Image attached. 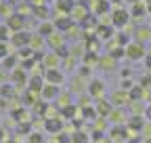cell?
<instances>
[{
  "mask_svg": "<svg viewBox=\"0 0 151 143\" xmlns=\"http://www.w3.org/2000/svg\"><path fill=\"white\" fill-rule=\"evenodd\" d=\"M126 57H128L130 61H141V59H145V44L132 40V42L126 46Z\"/></svg>",
  "mask_w": 151,
  "mask_h": 143,
  "instance_id": "6da1fadb",
  "label": "cell"
},
{
  "mask_svg": "<svg viewBox=\"0 0 151 143\" xmlns=\"http://www.w3.org/2000/svg\"><path fill=\"white\" fill-rule=\"evenodd\" d=\"M44 80H46V84H55V86H59V84H63V72H61L59 67H57V69H46Z\"/></svg>",
  "mask_w": 151,
  "mask_h": 143,
  "instance_id": "7a4b0ae2",
  "label": "cell"
},
{
  "mask_svg": "<svg viewBox=\"0 0 151 143\" xmlns=\"http://www.w3.org/2000/svg\"><path fill=\"white\" fill-rule=\"evenodd\" d=\"M128 19H130V13H128L126 9H116V11H113V21H111V25L122 27V25L128 23Z\"/></svg>",
  "mask_w": 151,
  "mask_h": 143,
  "instance_id": "3957f363",
  "label": "cell"
},
{
  "mask_svg": "<svg viewBox=\"0 0 151 143\" xmlns=\"http://www.w3.org/2000/svg\"><path fill=\"white\" fill-rule=\"evenodd\" d=\"M44 129L48 133H55V135H59L63 131V120L61 118H46L44 120Z\"/></svg>",
  "mask_w": 151,
  "mask_h": 143,
  "instance_id": "277c9868",
  "label": "cell"
},
{
  "mask_svg": "<svg viewBox=\"0 0 151 143\" xmlns=\"http://www.w3.org/2000/svg\"><path fill=\"white\" fill-rule=\"evenodd\" d=\"M88 95L90 97H103L105 95V84L103 80H90V86H88Z\"/></svg>",
  "mask_w": 151,
  "mask_h": 143,
  "instance_id": "5b68a950",
  "label": "cell"
},
{
  "mask_svg": "<svg viewBox=\"0 0 151 143\" xmlns=\"http://www.w3.org/2000/svg\"><path fill=\"white\" fill-rule=\"evenodd\" d=\"M134 36H137V42L145 44V42L151 40V27H147V25H139V27L134 30Z\"/></svg>",
  "mask_w": 151,
  "mask_h": 143,
  "instance_id": "8992f818",
  "label": "cell"
},
{
  "mask_svg": "<svg viewBox=\"0 0 151 143\" xmlns=\"http://www.w3.org/2000/svg\"><path fill=\"white\" fill-rule=\"evenodd\" d=\"M145 124H147L145 116H130L126 126H128V129H132V131H143V129H145Z\"/></svg>",
  "mask_w": 151,
  "mask_h": 143,
  "instance_id": "52a82bcc",
  "label": "cell"
},
{
  "mask_svg": "<svg viewBox=\"0 0 151 143\" xmlns=\"http://www.w3.org/2000/svg\"><path fill=\"white\" fill-rule=\"evenodd\" d=\"M46 42L55 48V51H59V48H63V42H65V38H63V34L61 32H55L52 36H48L46 38Z\"/></svg>",
  "mask_w": 151,
  "mask_h": 143,
  "instance_id": "ba28073f",
  "label": "cell"
},
{
  "mask_svg": "<svg viewBox=\"0 0 151 143\" xmlns=\"http://www.w3.org/2000/svg\"><path fill=\"white\" fill-rule=\"evenodd\" d=\"M27 86H29V91H34V93H42L44 78H42V76H32V78L27 80Z\"/></svg>",
  "mask_w": 151,
  "mask_h": 143,
  "instance_id": "9c48e42d",
  "label": "cell"
},
{
  "mask_svg": "<svg viewBox=\"0 0 151 143\" xmlns=\"http://www.w3.org/2000/svg\"><path fill=\"white\" fill-rule=\"evenodd\" d=\"M59 95H61V88H59V86L44 84V88H42V97H44V99H57Z\"/></svg>",
  "mask_w": 151,
  "mask_h": 143,
  "instance_id": "30bf717a",
  "label": "cell"
},
{
  "mask_svg": "<svg viewBox=\"0 0 151 143\" xmlns=\"http://www.w3.org/2000/svg\"><path fill=\"white\" fill-rule=\"evenodd\" d=\"M111 101H113V105L116 107H120V105H124V103H130V95L126 93V91H116L111 95Z\"/></svg>",
  "mask_w": 151,
  "mask_h": 143,
  "instance_id": "8fae6325",
  "label": "cell"
},
{
  "mask_svg": "<svg viewBox=\"0 0 151 143\" xmlns=\"http://www.w3.org/2000/svg\"><path fill=\"white\" fill-rule=\"evenodd\" d=\"M126 135H128V126H124V124H113V129H111V139L122 141V139H126Z\"/></svg>",
  "mask_w": 151,
  "mask_h": 143,
  "instance_id": "7c38bea8",
  "label": "cell"
},
{
  "mask_svg": "<svg viewBox=\"0 0 151 143\" xmlns=\"http://www.w3.org/2000/svg\"><path fill=\"white\" fill-rule=\"evenodd\" d=\"M94 110H97V114H101V116H107L109 118V114H111V110H113V103H109V101H99L97 105H94Z\"/></svg>",
  "mask_w": 151,
  "mask_h": 143,
  "instance_id": "4fadbf2b",
  "label": "cell"
},
{
  "mask_svg": "<svg viewBox=\"0 0 151 143\" xmlns=\"http://www.w3.org/2000/svg\"><path fill=\"white\" fill-rule=\"evenodd\" d=\"M25 25V21H23V17H19V15H11L9 17V23H6V27H13V30H21Z\"/></svg>",
  "mask_w": 151,
  "mask_h": 143,
  "instance_id": "5bb4252c",
  "label": "cell"
},
{
  "mask_svg": "<svg viewBox=\"0 0 151 143\" xmlns=\"http://www.w3.org/2000/svg\"><path fill=\"white\" fill-rule=\"evenodd\" d=\"M29 38H32L29 34H25V32H17V34L13 36V44H17V46H23V44H29Z\"/></svg>",
  "mask_w": 151,
  "mask_h": 143,
  "instance_id": "9a60e30c",
  "label": "cell"
},
{
  "mask_svg": "<svg viewBox=\"0 0 151 143\" xmlns=\"http://www.w3.org/2000/svg\"><path fill=\"white\" fill-rule=\"evenodd\" d=\"M99 65H101V69H103V72H111V69H113V65H116V59H113L111 55H107V57H103V59L99 61Z\"/></svg>",
  "mask_w": 151,
  "mask_h": 143,
  "instance_id": "2e32d148",
  "label": "cell"
},
{
  "mask_svg": "<svg viewBox=\"0 0 151 143\" xmlns=\"http://www.w3.org/2000/svg\"><path fill=\"white\" fill-rule=\"evenodd\" d=\"M57 63H59V55H48V57H44V65H46V69H57Z\"/></svg>",
  "mask_w": 151,
  "mask_h": 143,
  "instance_id": "e0dca14e",
  "label": "cell"
},
{
  "mask_svg": "<svg viewBox=\"0 0 151 143\" xmlns=\"http://www.w3.org/2000/svg\"><path fill=\"white\" fill-rule=\"evenodd\" d=\"M109 118H111L113 124H122V122H124V112H122V110H111Z\"/></svg>",
  "mask_w": 151,
  "mask_h": 143,
  "instance_id": "ac0fdd59",
  "label": "cell"
},
{
  "mask_svg": "<svg viewBox=\"0 0 151 143\" xmlns=\"http://www.w3.org/2000/svg\"><path fill=\"white\" fill-rule=\"evenodd\" d=\"M88 135L86 133H73L71 135V143H88Z\"/></svg>",
  "mask_w": 151,
  "mask_h": 143,
  "instance_id": "d6986e66",
  "label": "cell"
},
{
  "mask_svg": "<svg viewBox=\"0 0 151 143\" xmlns=\"http://www.w3.org/2000/svg\"><path fill=\"white\" fill-rule=\"evenodd\" d=\"M76 107H78L76 103H71V105H65L63 110H61V114H63L65 118H73V116H76Z\"/></svg>",
  "mask_w": 151,
  "mask_h": 143,
  "instance_id": "ffe728a7",
  "label": "cell"
},
{
  "mask_svg": "<svg viewBox=\"0 0 151 143\" xmlns=\"http://www.w3.org/2000/svg\"><path fill=\"white\" fill-rule=\"evenodd\" d=\"M71 84H73V88H71V91L76 93V91H84V84H86V82H84V78H82V76H76Z\"/></svg>",
  "mask_w": 151,
  "mask_h": 143,
  "instance_id": "44dd1931",
  "label": "cell"
},
{
  "mask_svg": "<svg viewBox=\"0 0 151 143\" xmlns=\"http://www.w3.org/2000/svg\"><path fill=\"white\" fill-rule=\"evenodd\" d=\"M13 80H15L19 86H23V84H25V74H23L21 69H17V72H15V76H13Z\"/></svg>",
  "mask_w": 151,
  "mask_h": 143,
  "instance_id": "7402d4cb",
  "label": "cell"
},
{
  "mask_svg": "<svg viewBox=\"0 0 151 143\" xmlns=\"http://www.w3.org/2000/svg\"><path fill=\"white\" fill-rule=\"evenodd\" d=\"M55 143H71V135L59 133V135H57V139H55Z\"/></svg>",
  "mask_w": 151,
  "mask_h": 143,
  "instance_id": "603a6c76",
  "label": "cell"
},
{
  "mask_svg": "<svg viewBox=\"0 0 151 143\" xmlns=\"http://www.w3.org/2000/svg\"><path fill=\"white\" fill-rule=\"evenodd\" d=\"M57 101H59V107H61V110H63L65 105H71V103H69V93H65V95H59V97H57Z\"/></svg>",
  "mask_w": 151,
  "mask_h": 143,
  "instance_id": "cb8c5ba5",
  "label": "cell"
},
{
  "mask_svg": "<svg viewBox=\"0 0 151 143\" xmlns=\"http://www.w3.org/2000/svg\"><path fill=\"white\" fill-rule=\"evenodd\" d=\"M29 143H46V141H44V137L40 133H32L29 135Z\"/></svg>",
  "mask_w": 151,
  "mask_h": 143,
  "instance_id": "d4e9b609",
  "label": "cell"
},
{
  "mask_svg": "<svg viewBox=\"0 0 151 143\" xmlns=\"http://www.w3.org/2000/svg\"><path fill=\"white\" fill-rule=\"evenodd\" d=\"M6 32H9V27H6V25H0V44L6 42Z\"/></svg>",
  "mask_w": 151,
  "mask_h": 143,
  "instance_id": "484cf974",
  "label": "cell"
},
{
  "mask_svg": "<svg viewBox=\"0 0 151 143\" xmlns=\"http://www.w3.org/2000/svg\"><path fill=\"white\" fill-rule=\"evenodd\" d=\"M113 32V27H99V34H101V38H109V34Z\"/></svg>",
  "mask_w": 151,
  "mask_h": 143,
  "instance_id": "4316f807",
  "label": "cell"
},
{
  "mask_svg": "<svg viewBox=\"0 0 151 143\" xmlns=\"http://www.w3.org/2000/svg\"><path fill=\"white\" fill-rule=\"evenodd\" d=\"M143 116H145V120H147V122H151V103H147V105H145V114H143Z\"/></svg>",
  "mask_w": 151,
  "mask_h": 143,
  "instance_id": "83f0119b",
  "label": "cell"
},
{
  "mask_svg": "<svg viewBox=\"0 0 151 143\" xmlns=\"http://www.w3.org/2000/svg\"><path fill=\"white\" fill-rule=\"evenodd\" d=\"M88 74H90V67H88V65H82V67H80V72H78V76H82V78H84V76H88Z\"/></svg>",
  "mask_w": 151,
  "mask_h": 143,
  "instance_id": "f1b7e54d",
  "label": "cell"
},
{
  "mask_svg": "<svg viewBox=\"0 0 151 143\" xmlns=\"http://www.w3.org/2000/svg\"><path fill=\"white\" fill-rule=\"evenodd\" d=\"M6 55H9V53H6V44L2 42V44H0V59H6Z\"/></svg>",
  "mask_w": 151,
  "mask_h": 143,
  "instance_id": "f546056e",
  "label": "cell"
},
{
  "mask_svg": "<svg viewBox=\"0 0 151 143\" xmlns=\"http://www.w3.org/2000/svg\"><path fill=\"white\" fill-rule=\"evenodd\" d=\"M145 6H147V13H151V0H147V2H145Z\"/></svg>",
  "mask_w": 151,
  "mask_h": 143,
  "instance_id": "4dcf8cb0",
  "label": "cell"
},
{
  "mask_svg": "<svg viewBox=\"0 0 151 143\" xmlns=\"http://www.w3.org/2000/svg\"><path fill=\"white\" fill-rule=\"evenodd\" d=\"M4 143H17V141H13V139H6V141H4Z\"/></svg>",
  "mask_w": 151,
  "mask_h": 143,
  "instance_id": "1f68e13d",
  "label": "cell"
},
{
  "mask_svg": "<svg viewBox=\"0 0 151 143\" xmlns=\"http://www.w3.org/2000/svg\"><path fill=\"white\" fill-rule=\"evenodd\" d=\"M145 143H151V137H145Z\"/></svg>",
  "mask_w": 151,
  "mask_h": 143,
  "instance_id": "d6a6232c",
  "label": "cell"
},
{
  "mask_svg": "<svg viewBox=\"0 0 151 143\" xmlns=\"http://www.w3.org/2000/svg\"><path fill=\"white\" fill-rule=\"evenodd\" d=\"M147 99H149V103H151V91H149V95H147Z\"/></svg>",
  "mask_w": 151,
  "mask_h": 143,
  "instance_id": "836d02e7",
  "label": "cell"
},
{
  "mask_svg": "<svg viewBox=\"0 0 151 143\" xmlns=\"http://www.w3.org/2000/svg\"><path fill=\"white\" fill-rule=\"evenodd\" d=\"M52 143H55V141H52Z\"/></svg>",
  "mask_w": 151,
  "mask_h": 143,
  "instance_id": "e575fe53",
  "label": "cell"
}]
</instances>
